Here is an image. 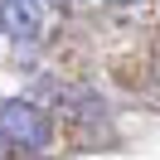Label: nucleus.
Returning <instances> with one entry per match:
<instances>
[{"label":"nucleus","mask_w":160,"mask_h":160,"mask_svg":"<svg viewBox=\"0 0 160 160\" xmlns=\"http://www.w3.org/2000/svg\"><path fill=\"white\" fill-rule=\"evenodd\" d=\"M0 141L20 150H44L53 141V121L29 97H10V102H0Z\"/></svg>","instance_id":"1"},{"label":"nucleus","mask_w":160,"mask_h":160,"mask_svg":"<svg viewBox=\"0 0 160 160\" xmlns=\"http://www.w3.org/2000/svg\"><path fill=\"white\" fill-rule=\"evenodd\" d=\"M53 0H0V34L15 44H39L49 29Z\"/></svg>","instance_id":"2"},{"label":"nucleus","mask_w":160,"mask_h":160,"mask_svg":"<svg viewBox=\"0 0 160 160\" xmlns=\"http://www.w3.org/2000/svg\"><path fill=\"white\" fill-rule=\"evenodd\" d=\"M107 5H131V0H107Z\"/></svg>","instance_id":"3"},{"label":"nucleus","mask_w":160,"mask_h":160,"mask_svg":"<svg viewBox=\"0 0 160 160\" xmlns=\"http://www.w3.org/2000/svg\"><path fill=\"white\" fill-rule=\"evenodd\" d=\"M0 160H5V146H0Z\"/></svg>","instance_id":"4"}]
</instances>
